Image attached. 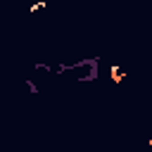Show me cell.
<instances>
[{"label": "cell", "instance_id": "6da1fadb", "mask_svg": "<svg viewBox=\"0 0 152 152\" xmlns=\"http://www.w3.org/2000/svg\"><path fill=\"white\" fill-rule=\"evenodd\" d=\"M109 78L119 86V83H124V78H126V71L121 69V66H116V64H112L109 66Z\"/></svg>", "mask_w": 152, "mask_h": 152}, {"label": "cell", "instance_id": "7a4b0ae2", "mask_svg": "<svg viewBox=\"0 0 152 152\" xmlns=\"http://www.w3.org/2000/svg\"><path fill=\"white\" fill-rule=\"evenodd\" d=\"M45 5H48L45 0H40V2H33V5H31V12H36V10H43Z\"/></svg>", "mask_w": 152, "mask_h": 152}]
</instances>
